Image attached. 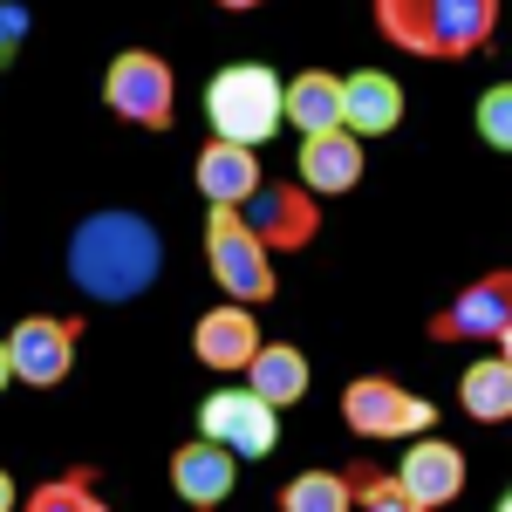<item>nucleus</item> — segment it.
<instances>
[{
    "label": "nucleus",
    "mask_w": 512,
    "mask_h": 512,
    "mask_svg": "<svg viewBox=\"0 0 512 512\" xmlns=\"http://www.w3.org/2000/svg\"><path fill=\"white\" fill-rule=\"evenodd\" d=\"M164 267V239L137 212H89L69 233V280L89 301H137Z\"/></svg>",
    "instance_id": "1"
},
{
    "label": "nucleus",
    "mask_w": 512,
    "mask_h": 512,
    "mask_svg": "<svg viewBox=\"0 0 512 512\" xmlns=\"http://www.w3.org/2000/svg\"><path fill=\"white\" fill-rule=\"evenodd\" d=\"M376 35L424 62H465L499 35V0H376Z\"/></svg>",
    "instance_id": "2"
},
{
    "label": "nucleus",
    "mask_w": 512,
    "mask_h": 512,
    "mask_svg": "<svg viewBox=\"0 0 512 512\" xmlns=\"http://www.w3.org/2000/svg\"><path fill=\"white\" fill-rule=\"evenodd\" d=\"M205 117H212V137L260 151L280 130V76L267 62H233V69H219L212 89H205Z\"/></svg>",
    "instance_id": "3"
},
{
    "label": "nucleus",
    "mask_w": 512,
    "mask_h": 512,
    "mask_svg": "<svg viewBox=\"0 0 512 512\" xmlns=\"http://www.w3.org/2000/svg\"><path fill=\"white\" fill-rule=\"evenodd\" d=\"M205 267L226 287V301H239V308L274 301V287H280L274 253L246 233V219H239L233 205H212V219H205Z\"/></svg>",
    "instance_id": "4"
},
{
    "label": "nucleus",
    "mask_w": 512,
    "mask_h": 512,
    "mask_svg": "<svg viewBox=\"0 0 512 512\" xmlns=\"http://www.w3.org/2000/svg\"><path fill=\"white\" fill-rule=\"evenodd\" d=\"M103 103L137 130H171L178 123V69L158 48H123L103 76Z\"/></svg>",
    "instance_id": "5"
},
{
    "label": "nucleus",
    "mask_w": 512,
    "mask_h": 512,
    "mask_svg": "<svg viewBox=\"0 0 512 512\" xmlns=\"http://www.w3.org/2000/svg\"><path fill=\"white\" fill-rule=\"evenodd\" d=\"M431 342H492V349H512V274L506 267H492L472 287H458L431 315Z\"/></svg>",
    "instance_id": "6"
},
{
    "label": "nucleus",
    "mask_w": 512,
    "mask_h": 512,
    "mask_svg": "<svg viewBox=\"0 0 512 512\" xmlns=\"http://www.w3.org/2000/svg\"><path fill=\"white\" fill-rule=\"evenodd\" d=\"M342 424L355 437H417L437 424V403L403 390L396 376H355L342 390Z\"/></svg>",
    "instance_id": "7"
},
{
    "label": "nucleus",
    "mask_w": 512,
    "mask_h": 512,
    "mask_svg": "<svg viewBox=\"0 0 512 512\" xmlns=\"http://www.w3.org/2000/svg\"><path fill=\"white\" fill-rule=\"evenodd\" d=\"M233 212L246 219V233L260 239L267 253H294V246H308V239L321 233L315 192H301L294 178H260V185L233 205Z\"/></svg>",
    "instance_id": "8"
},
{
    "label": "nucleus",
    "mask_w": 512,
    "mask_h": 512,
    "mask_svg": "<svg viewBox=\"0 0 512 512\" xmlns=\"http://www.w3.org/2000/svg\"><path fill=\"white\" fill-rule=\"evenodd\" d=\"M198 437L226 444L233 458H274L280 451V410L260 403L246 383H239V390H212L198 403Z\"/></svg>",
    "instance_id": "9"
},
{
    "label": "nucleus",
    "mask_w": 512,
    "mask_h": 512,
    "mask_svg": "<svg viewBox=\"0 0 512 512\" xmlns=\"http://www.w3.org/2000/svg\"><path fill=\"white\" fill-rule=\"evenodd\" d=\"M76 335H82L76 315H28V321H14V335H0V342H7V369H14V383H28V390H55V383L69 376V362H76Z\"/></svg>",
    "instance_id": "10"
},
{
    "label": "nucleus",
    "mask_w": 512,
    "mask_h": 512,
    "mask_svg": "<svg viewBox=\"0 0 512 512\" xmlns=\"http://www.w3.org/2000/svg\"><path fill=\"white\" fill-rule=\"evenodd\" d=\"M233 485H239V458L226 451V444L192 437V444L171 451V492H178L192 512H219L226 499H233Z\"/></svg>",
    "instance_id": "11"
},
{
    "label": "nucleus",
    "mask_w": 512,
    "mask_h": 512,
    "mask_svg": "<svg viewBox=\"0 0 512 512\" xmlns=\"http://www.w3.org/2000/svg\"><path fill=\"white\" fill-rule=\"evenodd\" d=\"M294 185L315 198H342L362 185V137H349L342 123L301 137V158H294Z\"/></svg>",
    "instance_id": "12"
},
{
    "label": "nucleus",
    "mask_w": 512,
    "mask_h": 512,
    "mask_svg": "<svg viewBox=\"0 0 512 512\" xmlns=\"http://www.w3.org/2000/svg\"><path fill=\"white\" fill-rule=\"evenodd\" d=\"M396 485H403L424 512L451 506V499L465 492V451L444 444V437H417V444L403 451V465H396Z\"/></svg>",
    "instance_id": "13"
},
{
    "label": "nucleus",
    "mask_w": 512,
    "mask_h": 512,
    "mask_svg": "<svg viewBox=\"0 0 512 512\" xmlns=\"http://www.w3.org/2000/svg\"><path fill=\"white\" fill-rule=\"evenodd\" d=\"M260 342H267L260 321H253V308H239V301L212 308V315H198V328H192V355L205 362V369H219V376H239L246 355L260 349Z\"/></svg>",
    "instance_id": "14"
},
{
    "label": "nucleus",
    "mask_w": 512,
    "mask_h": 512,
    "mask_svg": "<svg viewBox=\"0 0 512 512\" xmlns=\"http://www.w3.org/2000/svg\"><path fill=\"white\" fill-rule=\"evenodd\" d=\"M396 123H403V89H396V76H383V69H355V76H342V130L349 137H390Z\"/></svg>",
    "instance_id": "15"
},
{
    "label": "nucleus",
    "mask_w": 512,
    "mask_h": 512,
    "mask_svg": "<svg viewBox=\"0 0 512 512\" xmlns=\"http://www.w3.org/2000/svg\"><path fill=\"white\" fill-rule=\"evenodd\" d=\"M239 376H246V390L260 396V403H274V410L301 403L308 383H315V376H308V355L294 349V342H260V349L246 355V369H239Z\"/></svg>",
    "instance_id": "16"
},
{
    "label": "nucleus",
    "mask_w": 512,
    "mask_h": 512,
    "mask_svg": "<svg viewBox=\"0 0 512 512\" xmlns=\"http://www.w3.org/2000/svg\"><path fill=\"white\" fill-rule=\"evenodd\" d=\"M198 178V198L205 205H239V198L260 185V158H253V144H226V137H212L192 164Z\"/></svg>",
    "instance_id": "17"
},
{
    "label": "nucleus",
    "mask_w": 512,
    "mask_h": 512,
    "mask_svg": "<svg viewBox=\"0 0 512 512\" xmlns=\"http://www.w3.org/2000/svg\"><path fill=\"white\" fill-rule=\"evenodd\" d=\"M280 123H294L301 137L335 130L342 123V76L335 69H301L294 82H280Z\"/></svg>",
    "instance_id": "18"
},
{
    "label": "nucleus",
    "mask_w": 512,
    "mask_h": 512,
    "mask_svg": "<svg viewBox=\"0 0 512 512\" xmlns=\"http://www.w3.org/2000/svg\"><path fill=\"white\" fill-rule=\"evenodd\" d=\"M458 403H465V417H478V424H506L512 417V355L492 349L485 362H472L458 376Z\"/></svg>",
    "instance_id": "19"
},
{
    "label": "nucleus",
    "mask_w": 512,
    "mask_h": 512,
    "mask_svg": "<svg viewBox=\"0 0 512 512\" xmlns=\"http://www.w3.org/2000/svg\"><path fill=\"white\" fill-rule=\"evenodd\" d=\"M280 512H355L349 472H294L280 485Z\"/></svg>",
    "instance_id": "20"
},
{
    "label": "nucleus",
    "mask_w": 512,
    "mask_h": 512,
    "mask_svg": "<svg viewBox=\"0 0 512 512\" xmlns=\"http://www.w3.org/2000/svg\"><path fill=\"white\" fill-rule=\"evenodd\" d=\"M21 512H110V506H103V492H96L89 472H62V478H48V485H35L21 499Z\"/></svg>",
    "instance_id": "21"
},
{
    "label": "nucleus",
    "mask_w": 512,
    "mask_h": 512,
    "mask_svg": "<svg viewBox=\"0 0 512 512\" xmlns=\"http://www.w3.org/2000/svg\"><path fill=\"white\" fill-rule=\"evenodd\" d=\"M349 499L362 512H424L403 485H396V472H376V465H355L349 472Z\"/></svg>",
    "instance_id": "22"
},
{
    "label": "nucleus",
    "mask_w": 512,
    "mask_h": 512,
    "mask_svg": "<svg viewBox=\"0 0 512 512\" xmlns=\"http://www.w3.org/2000/svg\"><path fill=\"white\" fill-rule=\"evenodd\" d=\"M478 130H485L492 151H512V89H506V82L485 89V103H478Z\"/></svg>",
    "instance_id": "23"
},
{
    "label": "nucleus",
    "mask_w": 512,
    "mask_h": 512,
    "mask_svg": "<svg viewBox=\"0 0 512 512\" xmlns=\"http://www.w3.org/2000/svg\"><path fill=\"white\" fill-rule=\"evenodd\" d=\"M28 41V7H14V0H0V62H14V48Z\"/></svg>",
    "instance_id": "24"
},
{
    "label": "nucleus",
    "mask_w": 512,
    "mask_h": 512,
    "mask_svg": "<svg viewBox=\"0 0 512 512\" xmlns=\"http://www.w3.org/2000/svg\"><path fill=\"white\" fill-rule=\"evenodd\" d=\"M0 512H21V485H14L7 465H0Z\"/></svg>",
    "instance_id": "25"
},
{
    "label": "nucleus",
    "mask_w": 512,
    "mask_h": 512,
    "mask_svg": "<svg viewBox=\"0 0 512 512\" xmlns=\"http://www.w3.org/2000/svg\"><path fill=\"white\" fill-rule=\"evenodd\" d=\"M226 14H253V7H267V0H219Z\"/></svg>",
    "instance_id": "26"
},
{
    "label": "nucleus",
    "mask_w": 512,
    "mask_h": 512,
    "mask_svg": "<svg viewBox=\"0 0 512 512\" xmlns=\"http://www.w3.org/2000/svg\"><path fill=\"white\" fill-rule=\"evenodd\" d=\"M7 383H14V369H7V342H0V396H7Z\"/></svg>",
    "instance_id": "27"
}]
</instances>
